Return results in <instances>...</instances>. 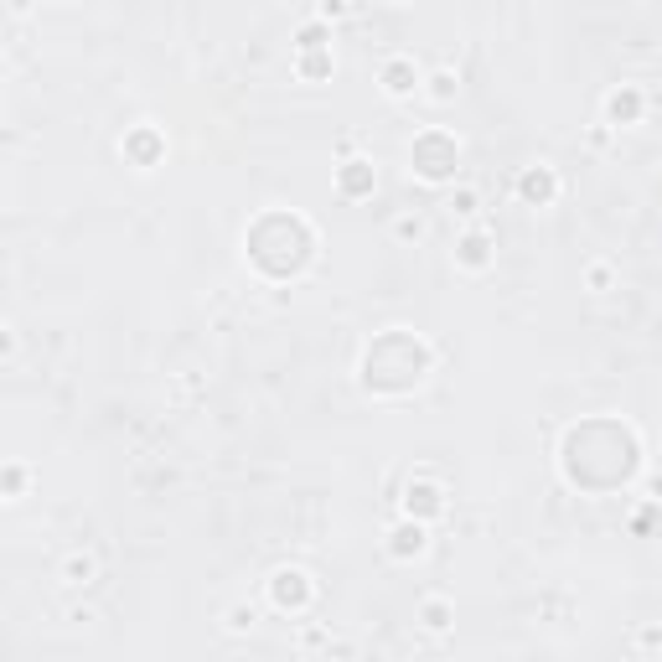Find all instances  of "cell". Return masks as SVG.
Masks as SVG:
<instances>
[{
    "label": "cell",
    "mask_w": 662,
    "mask_h": 662,
    "mask_svg": "<svg viewBox=\"0 0 662 662\" xmlns=\"http://www.w3.org/2000/svg\"><path fill=\"white\" fill-rule=\"evenodd\" d=\"M564 466L580 487H595V466H606V487H616V481H626L637 471V440H631L621 425H606V445H595V425H585V430L569 435Z\"/></svg>",
    "instance_id": "cell-1"
},
{
    "label": "cell",
    "mask_w": 662,
    "mask_h": 662,
    "mask_svg": "<svg viewBox=\"0 0 662 662\" xmlns=\"http://www.w3.org/2000/svg\"><path fill=\"white\" fill-rule=\"evenodd\" d=\"M430 368V352L425 342H414L409 331H388V337H378L368 347V388H383V394H399V388H414L419 378H425Z\"/></svg>",
    "instance_id": "cell-2"
},
{
    "label": "cell",
    "mask_w": 662,
    "mask_h": 662,
    "mask_svg": "<svg viewBox=\"0 0 662 662\" xmlns=\"http://www.w3.org/2000/svg\"><path fill=\"white\" fill-rule=\"evenodd\" d=\"M249 254H254V264L264 269V275L285 280V275H295V269L311 259V228L300 218H285V238H275V244L259 238V233H249Z\"/></svg>",
    "instance_id": "cell-3"
},
{
    "label": "cell",
    "mask_w": 662,
    "mask_h": 662,
    "mask_svg": "<svg viewBox=\"0 0 662 662\" xmlns=\"http://www.w3.org/2000/svg\"><path fill=\"white\" fill-rule=\"evenodd\" d=\"M456 140H450L445 130H430V135H419L414 140V171L425 176V182H445L450 171H456Z\"/></svg>",
    "instance_id": "cell-4"
},
{
    "label": "cell",
    "mask_w": 662,
    "mask_h": 662,
    "mask_svg": "<svg viewBox=\"0 0 662 662\" xmlns=\"http://www.w3.org/2000/svg\"><path fill=\"white\" fill-rule=\"evenodd\" d=\"M275 600L280 606H300V600H306V580L300 575H275Z\"/></svg>",
    "instance_id": "cell-5"
},
{
    "label": "cell",
    "mask_w": 662,
    "mask_h": 662,
    "mask_svg": "<svg viewBox=\"0 0 662 662\" xmlns=\"http://www.w3.org/2000/svg\"><path fill=\"white\" fill-rule=\"evenodd\" d=\"M342 187H347V192H368V187H373V166H368V161H347Z\"/></svg>",
    "instance_id": "cell-6"
},
{
    "label": "cell",
    "mask_w": 662,
    "mask_h": 662,
    "mask_svg": "<svg viewBox=\"0 0 662 662\" xmlns=\"http://www.w3.org/2000/svg\"><path fill=\"white\" fill-rule=\"evenodd\" d=\"M523 197L549 202V197H554V176H549V171H528V176H523Z\"/></svg>",
    "instance_id": "cell-7"
},
{
    "label": "cell",
    "mask_w": 662,
    "mask_h": 662,
    "mask_svg": "<svg viewBox=\"0 0 662 662\" xmlns=\"http://www.w3.org/2000/svg\"><path fill=\"white\" fill-rule=\"evenodd\" d=\"M383 83H388V94H409V88H414L409 63H388V68H383Z\"/></svg>",
    "instance_id": "cell-8"
},
{
    "label": "cell",
    "mask_w": 662,
    "mask_h": 662,
    "mask_svg": "<svg viewBox=\"0 0 662 662\" xmlns=\"http://www.w3.org/2000/svg\"><path fill=\"white\" fill-rule=\"evenodd\" d=\"M394 549L399 554H419V549H425V533H419V528H399L394 533Z\"/></svg>",
    "instance_id": "cell-9"
},
{
    "label": "cell",
    "mask_w": 662,
    "mask_h": 662,
    "mask_svg": "<svg viewBox=\"0 0 662 662\" xmlns=\"http://www.w3.org/2000/svg\"><path fill=\"white\" fill-rule=\"evenodd\" d=\"M611 114H616V119H631V114H637V94H626V99L616 94V99H611Z\"/></svg>",
    "instance_id": "cell-10"
},
{
    "label": "cell",
    "mask_w": 662,
    "mask_h": 662,
    "mask_svg": "<svg viewBox=\"0 0 662 662\" xmlns=\"http://www.w3.org/2000/svg\"><path fill=\"white\" fill-rule=\"evenodd\" d=\"M481 249H487L481 238H466V259H471V264H481Z\"/></svg>",
    "instance_id": "cell-11"
}]
</instances>
